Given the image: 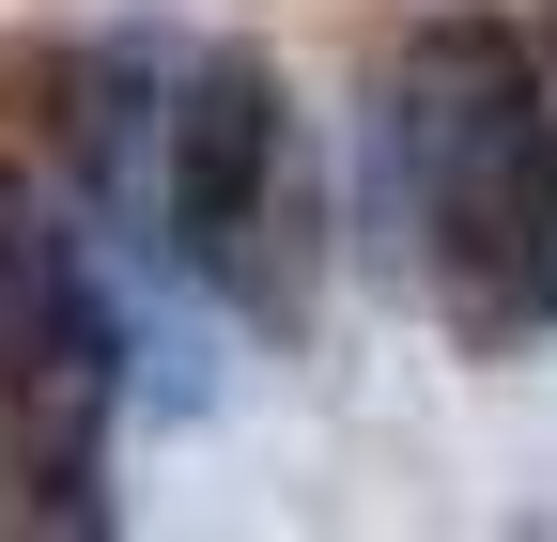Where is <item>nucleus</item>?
<instances>
[{"label": "nucleus", "instance_id": "1", "mask_svg": "<svg viewBox=\"0 0 557 542\" xmlns=\"http://www.w3.org/2000/svg\"><path fill=\"white\" fill-rule=\"evenodd\" d=\"M387 201L480 357L557 325V78L527 62V32L449 16L387 62Z\"/></svg>", "mask_w": 557, "mask_h": 542}, {"label": "nucleus", "instance_id": "2", "mask_svg": "<svg viewBox=\"0 0 557 542\" xmlns=\"http://www.w3.org/2000/svg\"><path fill=\"white\" fill-rule=\"evenodd\" d=\"M139 201H156L186 280H218L248 325H295V295H310V156H295V94L248 47H201V62L156 78Z\"/></svg>", "mask_w": 557, "mask_h": 542}, {"label": "nucleus", "instance_id": "3", "mask_svg": "<svg viewBox=\"0 0 557 542\" xmlns=\"http://www.w3.org/2000/svg\"><path fill=\"white\" fill-rule=\"evenodd\" d=\"M109 403H124V325H109L94 248L32 186H0V449L47 512H94Z\"/></svg>", "mask_w": 557, "mask_h": 542}]
</instances>
